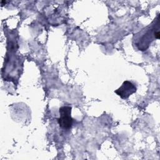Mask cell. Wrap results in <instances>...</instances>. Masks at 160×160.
Instances as JSON below:
<instances>
[{
  "label": "cell",
  "mask_w": 160,
  "mask_h": 160,
  "mask_svg": "<svg viewBox=\"0 0 160 160\" xmlns=\"http://www.w3.org/2000/svg\"><path fill=\"white\" fill-rule=\"evenodd\" d=\"M136 91V87L135 85L129 81H126L122 83L120 88L114 91V92L122 99H127Z\"/></svg>",
  "instance_id": "7a4b0ae2"
},
{
  "label": "cell",
  "mask_w": 160,
  "mask_h": 160,
  "mask_svg": "<svg viewBox=\"0 0 160 160\" xmlns=\"http://www.w3.org/2000/svg\"><path fill=\"white\" fill-rule=\"evenodd\" d=\"M59 118L58 122L59 126L64 129H69L72 127L73 119L71 118V107L64 106L59 108Z\"/></svg>",
  "instance_id": "6da1fadb"
}]
</instances>
